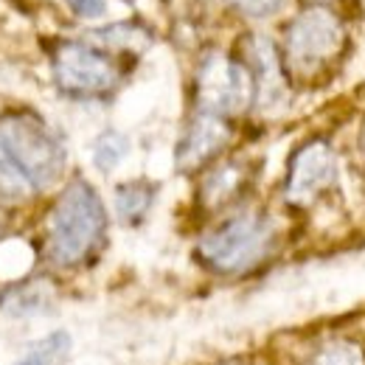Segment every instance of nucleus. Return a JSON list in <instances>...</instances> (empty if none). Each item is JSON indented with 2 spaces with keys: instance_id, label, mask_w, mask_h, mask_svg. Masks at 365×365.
<instances>
[{
  "instance_id": "obj_1",
  "label": "nucleus",
  "mask_w": 365,
  "mask_h": 365,
  "mask_svg": "<svg viewBox=\"0 0 365 365\" xmlns=\"http://www.w3.org/2000/svg\"><path fill=\"white\" fill-rule=\"evenodd\" d=\"M107 211L88 180L68 182L48 220V256L59 267H79L101 247Z\"/></svg>"
},
{
  "instance_id": "obj_2",
  "label": "nucleus",
  "mask_w": 365,
  "mask_h": 365,
  "mask_svg": "<svg viewBox=\"0 0 365 365\" xmlns=\"http://www.w3.org/2000/svg\"><path fill=\"white\" fill-rule=\"evenodd\" d=\"M275 247V225L262 211H242L211 228L197 245V259L220 275L259 267Z\"/></svg>"
},
{
  "instance_id": "obj_3",
  "label": "nucleus",
  "mask_w": 365,
  "mask_h": 365,
  "mask_svg": "<svg viewBox=\"0 0 365 365\" xmlns=\"http://www.w3.org/2000/svg\"><path fill=\"white\" fill-rule=\"evenodd\" d=\"M0 143L23 169L34 188H48L65 172V146L43 118L31 113H9L0 118Z\"/></svg>"
},
{
  "instance_id": "obj_4",
  "label": "nucleus",
  "mask_w": 365,
  "mask_h": 365,
  "mask_svg": "<svg viewBox=\"0 0 365 365\" xmlns=\"http://www.w3.org/2000/svg\"><path fill=\"white\" fill-rule=\"evenodd\" d=\"M346 46L343 20L326 9L312 6L292 17L284 34V65L301 76H312L340 56Z\"/></svg>"
},
{
  "instance_id": "obj_5",
  "label": "nucleus",
  "mask_w": 365,
  "mask_h": 365,
  "mask_svg": "<svg viewBox=\"0 0 365 365\" xmlns=\"http://www.w3.org/2000/svg\"><path fill=\"white\" fill-rule=\"evenodd\" d=\"M256 98V82L247 65L228 53H208L197 71V107L214 115H239Z\"/></svg>"
},
{
  "instance_id": "obj_6",
  "label": "nucleus",
  "mask_w": 365,
  "mask_h": 365,
  "mask_svg": "<svg viewBox=\"0 0 365 365\" xmlns=\"http://www.w3.org/2000/svg\"><path fill=\"white\" fill-rule=\"evenodd\" d=\"M53 79L71 96H107L118 88V65L88 43H65L53 56Z\"/></svg>"
},
{
  "instance_id": "obj_7",
  "label": "nucleus",
  "mask_w": 365,
  "mask_h": 365,
  "mask_svg": "<svg viewBox=\"0 0 365 365\" xmlns=\"http://www.w3.org/2000/svg\"><path fill=\"white\" fill-rule=\"evenodd\" d=\"M337 182V155L329 140H307L289 163L284 194L292 205H312L320 194H326Z\"/></svg>"
},
{
  "instance_id": "obj_8",
  "label": "nucleus",
  "mask_w": 365,
  "mask_h": 365,
  "mask_svg": "<svg viewBox=\"0 0 365 365\" xmlns=\"http://www.w3.org/2000/svg\"><path fill=\"white\" fill-rule=\"evenodd\" d=\"M230 140V127L222 115L214 113H197V118L188 124L178 146V166L182 172L205 166L211 158H217Z\"/></svg>"
},
{
  "instance_id": "obj_9",
  "label": "nucleus",
  "mask_w": 365,
  "mask_h": 365,
  "mask_svg": "<svg viewBox=\"0 0 365 365\" xmlns=\"http://www.w3.org/2000/svg\"><path fill=\"white\" fill-rule=\"evenodd\" d=\"M250 73L256 82V98L262 104H278L284 101L287 93V82H284V68L278 59V51L267 37H253L250 46Z\"/></svg>"
},
{
  "instance_id": "obj_10",
  "label": "nucleus",
  "mask_w": 365,
  "mask_h": 365,
  "mask_svg": "<svg viewBox=\"0 0 365 365\" xmlns=\"http://www.w3.org/2000/svg\"><path fill=\"white\" fill-rule=\"evenodd\" d=\"M245 180H247V169H245V163H239V160H225V163L214 166V169L205 175L202 188H200L202 205H205V208H220V205L230 202V200L242 191Z\"/></svg>"
},
{
  "instance_id": "obj_11",
  "label": "nucleus",
  "mask_w": 365,
  "mask_h": 365,
  "mask_svg": "<svg viewBox=\"0 0 365 365\" xmlns=\"http://www.w3.org/2000/svg\"><path fill=\"white\" fill-rule=\"evenodd\" d=\"M155 202V185L146 180L124 182L115 188V211L127 225H135L146 217Z\"/></svg>"
},
{
  "instance_id": "obj_12",
  "label": "nucleus",
  "mask_w": 365,
  "mask_h": 365,
  "mask_svg": "<svg viewBox=\"0 0 365 365\" xmlns=\"http://www.w3.org/2000/svg\"><path fill=\"white\" fill-rule=\"evenodd\" d=\"M71 351V337L65 331H51L43 340L31 343V349L14 365H62Z\"/></svg>"
},
{
  "instance_id": "obj_13",
  "label": "nucleus",
  "mask_w": 365,
  "mask_h": 365,
  "mask_svg": "<svg viewBox=\"0 0 365 365\" xmlns=\"http://www.w3.org/2000/svg\"><path fill=\"white\" fill-rule=\"evenodd\" d=\"M304 365H365V349L351 337L323 343Z\"/></svg>"
},
{
  "instance_id": "obj_14",
  "label": "nucleus",
  "mask_w": 365,
  "mask_h": 365,
  "mask_svg": "<svg viewBox=\"0 0 365 365\" xmlns=\"http://www.w3.org/2000/svg\"><path fill=\"white\" fill-rule=\"evenodd\" d=\"M130 155V138L115 133V130H107L96 138L93 143V163L98 172H113L115 166H121V160Z\"/></svg>"
},
{
  "instance_id": "obj_15",
  "label": "nucleus",
  "mask_w": 365,
  "mask_h": 365,
  "mask_svg": "<svg viewBox=\"0 0 365 365\" xmlns=\"http://www.w3.org/2000/svg\"><path fill=\"white\" fill-rule=\"evenodd\" d=\"M34 191L31 180L23 175V169L14 163V158L6 152V146L0 143V197L20 202Z\"/></svg>"
},
{
  "instance_id": "obj_16",
  "label": "nucleus",
  "mask_w": 365,
  "mask_h": 365,
  "mask_svg": "<svg viewBox=\"0 0 365 365\" xmlns=\"http://www.w3.org/2000/svg\"><path fill=\"white\" fill-rule=\"evenodd\" d=\"M230 6L239 9V11L247 14V17H259V20H264V17L278 14V11L287 6V0H230Z\"/></svg>"
},
{
  "instance_id": "obj_17",
  "label": "nucleus",
  "mask_w": 365,
  "mask_h": 365,
  "mask_svg": "<svg viewBox=\"0 0 365 365\" xmlns=\"http://www.w3.org/2000/svg\"><path fill=\"white\" fill-rule=\"evenodd\" d=\"M71 11L85 20H98L107 14V0H68Z\"/></svg>"
},
{
  "instance_id": "obj_18",
  "label": "nucleus",
  "mask_w": 365,
  "mask_h": 365,
  "mask_svg": "<svg viewBox=\"0 0 365 365\" xmlns=\"http://www.w3.org/2000/svg\"><path fill=\"white\" fill-rule=\"evenodd\" d=\"M360 149H363V155H365V124H363V133H360Z\"/></svg>"
},
{
  "instance_id": "obj_19",
  "label": "nucleus",
  "mask_w": 365,
  "mask_h": 365,
  "mask_svg": "<svg viewBox=\"0 0 365 365\" xmlns=\"http://www.w3.org/2000/svg\"><path fill=\"white\" fill-rule=\"evenodd\" d=\"M222 365H250V363H242V360H236V363H222Z\"/></svg>"
}]
</instances>
